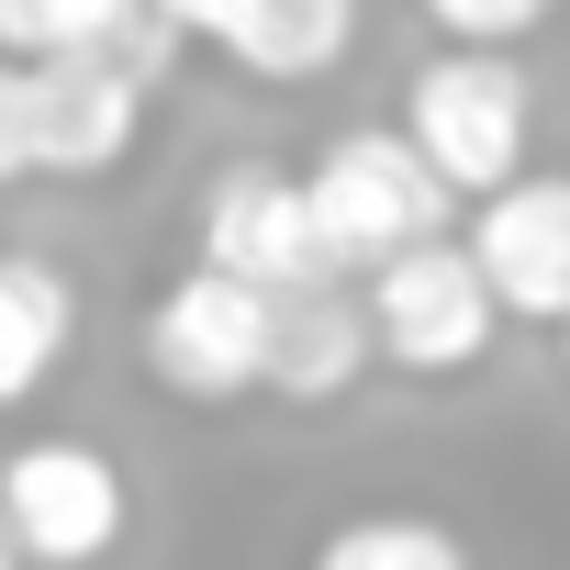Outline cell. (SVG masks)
Here are the masks:
<instances>
[{"label":"cell","mask_w":570,"mask_h":570,"mask_svg":"<svg viewBox=\"0 0 570 570\" xmlns=\"http://www.w3.org/2000/svg\"><path fill=\"white\" fill-rule=\"evenodd\" d=\"M392 135H403V146L425 157V179L470 213V202H492L503 179H525V135H537L525 68H514V57H470V46H448V57L414 68Z\"/></svg>","instance_id":"obj_1"},{"label":"cell","mask_w":570,"mask_h":570,"mask_svg":"<svg viewBox=\"0 0 570 570\" xmlns=\"http://www.w3.org/2000/svg\"><path fill=\"white\" fill-rule=\"evenodd\" d=\"M303 179V202H314V235H325V268L347 279H370L381 257H403V246H436L448 224H459V202L425 179V157L392 135V124H347L314 168H292Z\"/></svg>","instance_id":"obj_2"},{"label":"cell","mask_w":570,"mask_h":570,"mask_svg":"<svg viewBox=\"0 0 570 570\" xmlns=\"http://www.w3.org/2000/svg\"><path fill=\"white\" fill-rule=\"evenodd\" d=\"M124 525H135V492L90 436H35L0 459V548L23 570H101Z\"/></svg>","instance_id":"obj_3"},{"label":"cell","mask_w":570,"mask_h":570,"mask_svg":"<svg viewBox=\"0 0 570 570\" xmlns=\"http://www.w3.org/2000/svg\"><path fill=\"white\" fill-rule=\"evenodd\" d=\"M358 314H370V358H392V370H414V381H459V370H481L492 336H503L481 268L459 257V235L381 257V268L358 279Z\"/></svg>","instance_id":"obj_4"},{"label":"cell","mask_w":570,"mask_h":570,"mask_svg":"<svg viewBox=\"0 0 570 570\" xmlns=\"http://www.w3.org/2000/svg\"><path fill=\"white\" fill-rule=\"evenodd\" d=\"M146 381L179 392V403H246L257 370H268V303L235 292L213 268H179L168 292L146 303Z\"/></svg>","instance_id":"obj_5"},{"label":"cell","mask_w":570,"mask_h":570,"mask_svg":"<svg viewBox=\"0 0 570 570\" xmlns=\"http://www.w3.org/2000/svg\"><path fill=\"white\" fill-rule=\"evenodd\" d=\"M459 257L481 268L503 325H559L570 314V168H525L492 202H470Z\"/></svg>","instance_id":"obj_6"},{"label":"cell","mask_w":570,"mask_h":570,"mask_svg":"<svg viewBox=\"0 0 570 570\" xmlns=\"http://www.w3.org/2000/svg\"><path fill=\"white\" fill-rule=\"evenodd\" d=\"M190 268L235 279V292H257V303L336 279V268H325V235H314V202H303L292 168H224V179L202 190V257H190Z\"/></svg>","instance_id":"obj_7"},{"label":"cell","mask_w":570,"mask_h":570,"mask_svg":"<svg viewBox=\"0 0 570 570\" xmlns=\"http://www.w3.org/2000/svg\"><path fill=\"white\" fill-rule=\"evenodd\" d=\"M0 57L12 68L79 57V68H112L124 90L157 101V79L179 68V23L146 12V0H0Z\"/></svg>","instance_id":"obj_8"},{"label":"cell","mask_w":570,"mask_h":570,"mask_svg":"<svg viewBox=\"0 0 570 570\" xmlns=\"http://www.w3.org/2000/svg\"><path fill=\"white\" fill-rule=\"evenodd\" d=\"M179 46H213L246 79H325L358 46V0H179Z\"/></svg>","instance_id":"obj_9"},{"label":"cell","mask_w":570,"mask_h":570,"mask_svg":"<svg viewBox=\"0 0 570 570\" xmlns=\"http://www.w3.org/2000/svg\"><path fill=\"white\" fill-rule=\"evenodd\" d=\"M23 124H35V179H112L146 135V90L57 57V68H23Z\"/></svg>","instance_id":"obj_10"},{"label":"cell","mask_w":570,"mask_h":570,"mask_svg":"<svg viewBox=\"0 0 570 570\" xmlns=\"http://www.w3.org/2000/svg\"><path fill=\"white\" fill-rule=\"evenodd\" d=\"M381 358H370V314H358V292L347 279H314V292H279L268 303V370H257V392H279V403H336V392H358Z\"/></svg>","instance_id":"obj_11"},{"label":"cell","mask_w":570,"mask_h":570,"mask_svg":"<svg viewBox=\"0 0 570 570\" xmlns=\"http://www.w3.org/2000/svg\"><path fill=\"white\" fill-rule=\"evenodd\" d=\"M79 347V292L57 257H23L0 246V414H23Z\"/></svg>","instance_id":"obj_12"},{"label":"cell","mask_w":570,"mask_h":570,"mask_svg":"<svg viewBox=\"0 0 570 570\" xmlns=\"http://www.w3.org/2000/svg\"><path fill=\"white\" fill-rule=\"evenodd\" d=\"M303 570H470V548L436 514H347Z\"/></svg>","instance_id":"obj_13"},{"label":"cell","mask_w":570,"mask_h":570,"mask_svg":"<svg viewBox=\"0 0 570 570\" xmlns=\"http://www.w3.org/2000/svg\"><path fill=\"white\" fill-rule=\"evenodd\" d=\"M414 12H425L448 46H470V57H514V46L559 12V0H414Z\"/></svg>","instance_id":"obj_14"},{"label":"cell","mask_w":570,"mask_h":570,"mask_svg":"<svg viewBox=\"0 0 570 570\" xmlns=\"http://www.w3.org/2000/svg\"><path fill=\"white\" fill-rule=\"evenodd\" d=\"M35 179V124H23V68L0 57V190Z\"/></svg>","instance_id":"obj_15"},{"label":"cell","mask_w":570,"mask_h":570,"mask_svg":"<svg viewBox=\"0 0 570 570\" xmlns=\"http://www.w3.org/2000/svg\"><path fill=\"white\" fill-rule=\"evenodd\" d=\"M548 336H559V358H570V314H559V325H548Z\"/></svg>","instance_id":"obj_16"},{"label":"cell","mask_w":570,"mask_h":570,"mask_svg":"<svg viewBox=\"0 0 570 570\" xmlns=\"http://www.w3.org/2000/svg\"><path fill=\"white\" fill-rule=\"evenodd\" d=\"M0 570H12V548H0Z\"/></svg>","instance_id":"obj_17"}]
</instances>
